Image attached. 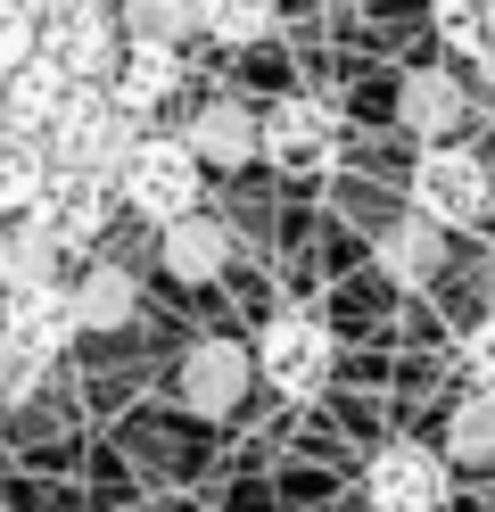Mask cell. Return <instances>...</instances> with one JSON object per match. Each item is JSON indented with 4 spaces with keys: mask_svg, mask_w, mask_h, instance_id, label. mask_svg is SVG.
Instances as JSON below:
<instances>
[{
    "mask_svg": "<svg viewBox=\"0 0 495 512\" xmlns=\"http://www.w3.org/2000/svg\"><path fill=\"white\" fill-rule=\"evenodd\" d=\"M462 380H471V397H495V314L462 331Z\"/></svg>",
    "mask_w": 495,
    "mask_h": 512,
    "instance_id": "cell-25",
    "label": "cell"
},
{
    "mask_svg": "<svg viewBox=\"0 0 495 512\" xmlns=\"http://www.w3.org/2000/svg\"><path fill=\"white\" fill-rule=\"evenodd\" d=\"M42 281H58V248L42 223H0V298H17V290H42Z\"/></svg>",
    "mask_w": 495,
    "mask_h": 512,
    "instance_id": "cell-18",
    "label": "cell"
},
{
    "mask_svg": "<svg viewBox=\"0 0 495 512\" xmlns=\"http://www.w3.org/2000/svg\"><path fill=\"white\" fill-rule=\"evenodd\" d=\"M0 455H9V446H0Z\"/></svg>",
    "mask_w": 495,
    "mask_h": 512,
    "instance_id": "cell-30",
    "label": "cell"
},
{
    "mask_svg": "<svg viewBox=\"0 0 495 512\" xmlns=\"http://www.w3.org/2000/svg\"><path fill=\"white\" fill-rule=\"evenodd\" d=\"M405 215H421L429 232H479L495 215V182H487V157L462 149V141H438L413 157L405 174Z\"/></svg>",
    "mask_w": 495,
    "mask_h": 512,
    "instance_id": "cell-1",
    "label": "cell"
},
{
    "mask_svg": "<svg viewBox=\"0 0 495 512\" xmlns=\"http://www.w3.org/2000/svg\"><path fill=\"white\" fill-rule=\"evenodd\" d=\"M0 339H17L33 364H58L66 347H75V306H66V281H42V290H17V298H0Z\"/></svg>",
    "mask_w": 495,
    "mask_h": 512,
    "instance_id": "cell-11",
    "label": "cell"
},
{
    "mask_svg": "<svg viewBox=\"0 0 495 512\" xmlns=\"http://www.w3.org/2000/svg\"><path fill=\"white\" fill-rule=\"evenodd\" d=\"M190 83V67H182V50H157V42H124L116 50V67H108V83H99V91H108V100L124 108V116H157L165 100H174V91Z\"/></svg>",
    "mask_w": 495,
    "mask_h": 512,
    "instance_id": "cell-12",
    "label": "cell"
},
{
    "mask_svg": "<svg viewBox=\"0 0 495 512\" xmlns=\"http://www.w3.org/2000/svg\"><path fill=\"white\" fill-rule=\"evenodd\" d=\"M429 25H438V50L471 67L479 42L495 34V0H429Z\"/></svg>",
    "mask_w": 495,
    "mask_h": 512,
    "instance_id": "cell-22",
    "label": "cell"
},
{
    "mask_svg": "<svg viewBox=\"0 0 495 512\" xmlns=\"http://www.w3.org/2000/svg\"><path fill=\"white\" fill-rule=\"evenodd\" d=\"M446 463H495V397H462L446 413Z\"/></svg>",
    "mask_w": 495,
    "mask_h": 512,
    "instance_id": "cell-23",
    "label": "cell"
},
{
    "mask_svg": "<svg viewBox=\"0 0 495 512\" xmlns=\"http://www.w3.org/2000/svg\"><path fill=\"white\" fill-rule=\"evenodd\" d=\"M116 207L149 215L157 232H165V223H182V215L207 207V166L190 157L182 133H141V149L116 166Z\"/></svg>",
    "mask_w": 495,
    "mask_h": 512,
    "instance_id": "cell-3",
    "label": "cell"
},
{
    "mask_svg": "<svg viewBox=\"0 0 495 512\" xmlns=\"http://www.w3.org/2000/svg\"><path fill=\"white\" fill-rule=\"evenodd\" d=\"M25 223H42L50 248L75 256V248H91V240L116 223V182H99V174H58V166H50V182H42V199H33Z\"/></svg>",
    "mask_w": 495,
    "mask_h": 512,
    "instance_id": "cell-8",
    "label": "cell"
},
{
    "mask_svg": "<svg viewBox=\"0 0 495 512\" xmlns=\"http://www.w3.org/2000/svg\"><path fill=\"white\" fill-rule=\"evenodd\" d=\"M479 157H487V182H495V149H479Z\"/></svg>",
    "mask_w": 495,
    "mask_h": 512,
    "instance_id": "cell-29",
    "label": "cell"
},
{
    "mask_svg": "<svg viewBox=\"0 0 495 512\" xmlns=\"http://www.w3.org/2000/svg\"><path fill=\"white\" fill-rule=\"evenodd\" d=\"M42 182H50V149H42V141H25V133H0V223L33 215Z\"/></svg>",
    "mask_w": 495,
    "mask_h": 512,
    "instance_id": "cell-20",
    "label": "cell"
},
{
    "mask_svg": "<svg viewBox=\"0 0 495 512\" xmlns=\"http://www.w3.org/2000/svg\"><path fill=\"white\" fill-rule=\"evenodd\" d=\"M157 265L174 273V281H190V290H207V281H223V265H231V223L223 215H182V223H165L157 232Z\"/></svg>",
    "mask_w": 495,
    "mask_h": 512,
    "instance_id": "cell-14",
    "label": "cell"
},
{
    "mask_svg": "<svg viewBox=\"0 0 495 512\" xmlns=\"http://www.w3.org/2000/svg\"><path fill=\"white\" fill-rule=\"evenodd\" d=\"M116 50H124V34H116V0H75V9L42 17V58H50L66 83H83V91L108 83Z\"/></svg>",
    "mask_w": 495,
    "mask_h": 512,
    "instance_id": "cell-6",
    "label": "cell"
},
{
    "mask_svg": "<svg viewBox=\"0 0 495 512\" xmlns=\"http://www.w3.org/2000/svg\"><path fill=\"white\" fill-rule=\"evenodd\" d=\"M33 389H42V364H33L17 339H0V405H25Z\"/></svg>",
    "mask_w": 495,
    "mask_h": 512,
    "instance_id": "cell-26",
    "label": "cell"
},
{
    "mask_svg": "<svg viewBox=\"0 0 495 512\" xmlns=\"http://www.w3.org/2000/svg\"><path fill=\"white\" fill-rule=\"evenodd\" d=\"M75 91H83V83H66V75L50 67V58L33 50L17 75H0V133H25V141H42L50 124H58L66 108H75Z\"/></svg>",
    "mask_w": 495,
    "mask_h": 512,
    "instance_id": "cell-13",
    "label": "cell"
},
{
    "mask_svg": "<svg viewBox=\"0 0 495 512\" xmlns=\"http://www.w3.org/2000/svg\"><path fill=\"white\" fill-rule=\"evenodd\" d=\"M248 380H256V364H248L240 339H190V356H182V372H174V397H182L190 413H240Z\"/></svg>",
    "mask_w": 495,
    "mask_h": 512,
    "instance_id": "cell-10",
    "label": "cell"
},
{
    "mask_svg": "<svg viewBox=\"0 0 495 512\" xmlns=\"http://www.w3.org/2000/svg\"><path fill=\"white\" fill-rule=\"evenodd\" d=\"M66 306H75V331H124L132 314H141V281L99 256V265H83L66 281Z\"/></svg>",
    "mask_w": 495,
    "mask_h": 512,
    "instance_id": "cell-16",
    "label": "cell"
},
{
    "mask_svg": "<svg viewBox=\"0 0 495 512\" xmlns=\"http://www.w3.org/2000/svg\"><path fill=\"white\" fill-rule=\"evenodd\" d=\"M33 50H42V25L25 17V0H0V75H17Z\"/></svg>",
    "mask_w": 495,
    "mask_h": 512,
    "instance_id": "cell-24",
    "label": "cell"
},
{
    "mask_svg": "<svg viewBox=\"0 0 495 512\" xmlns=\"http://www.w3.org/2000/svg\"><path fill=\"white\" fill-rule=\"evenodd\" d=\"M372 256H380V273H388V281H405V290H429V281H438V265H446V232H429L421 215H396L388 232L372 240Z\"/></svg>",
    "mask_w": 495,
    "mask_h": 512,
    "instance_id": "cell-17",
    "label": "cell"
},
{
    "mask_svg": "<svg viewBox=\"0 0 495 512\" xmlns=\"http://www.w3.org/2000/svg\"><path fill=\"white\" fill-rule=\"evenodd\" d=\"M396 124H405L421 149L454 141L462 124H471V83H462L454 67H405L396 75Z\"/></svg>",
    "mask_w": 495,
    "mask_h": 512,
    "instance_id": "cell-9",
    "label": "cell"
},
{
    "mask_svg": "<svg viewBox=\"0 0 495 512\" xmlns=\"http://www.w3.org/2000/svg\"><path fill=\"white\" fill-rule=\"evenodd\" d=\"M116 34L182 50V42H198V0H116Z\"/></svg>",
    "mask_w": 495,
    "mask_h": 512,
    "instance_id": "cell-19",
    "label": "cell"
},
{
    "mask_svg": "<svg viewBox=\"0 0 495 512\" xmlns=\"http://www.w3.org/2000/svg\"><path fill=\"white\" fill-rule=\"evenodd\" d=\"M58 9H75V0H25V17L42 25V17H58Z\"/></svg>",
    "mask_w": 495,
    "mask_h": 512,
    "instance_id": "cell-28",
    "label": "cell"
},
{
    "mask_svg": "<svg viewBox=\"0 0 495 512\" xmlns=\"http://www.w3.org/2000/svg\"><path fill=\"white\" fill-rule=\"evenodd\" d=\"M454 488V463L438 455V446L421 438H388L372 463H363V496H372V512H438Z\"/></svg>",
    "mask_w": 495,
    "mask_h": 512,
    "instance_id": "cell-7",
    "label": "cell"
},
{
    "mask_svg": "<svg viewBox=\"0 0 495 512\" xmlns=\"http://www.w3.org/2000/svg\"><path fill=\"white\" fill-rule=\"evenodd\" d=\"M182 141H190V157H198L207 174H240V166H256V108L207 100V108L182 124Z\"/></svg>",
    "mask_w": 495,
    "mask_h": 512,
    "instance_id": "cell-15",
    "label": "cell"
},
{
    "mask_svg": "<svg viewBox=\"0 0 495 512\" xmlns=\"http://www.w3.org/2000/svg\"><path fill=\"white\" fill-rule=\"evenodd\" d=\"M339 149H347V124L330 100H306V91H281L273 108L256 116V157L264 166H281V174H330L339 166Z\"/></svg>",
    "mask_w": 495,
    "mask_h": 512,
    "instance_id": "cell-5",
    "label": "cell"
},
{
    "mask_svg": "<svg viewBox=\"0 0 495 512\" xmlns=\"http://www.w3.org/2000/svg\"><path fill=\"white\" fill-rule=\"evenodd\" d=\"M248 364H256V380H264L273 397L306 405V397L330 389V372H339V331H330L322 314H306V306H281V314H264Z\"/></svg>",
    "mask_w": 495,
    "mask_h": 512,
    "instance_id": "cell-2",
    "label": "cell"
},
{
    "mask_svg": "<svg viewBox=\"0 0 495 512\" xmlns=\"http://www.w3.org/2000/svg\"><path fill=\"white\" fill-rule=\"evenodd\" d=\"M198 34H215L223 50H256L281 34V0H198Z\"/></svg>",
    "mask_w": 495,
    "mask_h": 512,
    "instance_id": "cell-21",
    "label": "cell"
},
{
    "mask_svg": "<svg viewBox=\"0 0 495 512\" xmlns=\"http://www.w3.org/2000/svg\"><path fill=\"white\" fill-rule=\"evenodd\" d=\"M471 75H479V83H487V91H495V34H487V42H479V58H471Z\"/></svg>",
    "mask_w": 495,
    "mask_h": 512,
    "instance_id": "cell-27",
    "label": "cell"
},
{
    "mask_svg": "<svg viewBox=\"0 0 495 512\" xmlns=\"http://www.w3.org/2000/svg\"><path fill=\"white\" fill-rule=\"evenodd\" d=\"M141 133H149V124L124 116L108 91H75V108L42 133V149H50L58 174H99V182H116V166L141 149Z\"/></svg>",
    "mask_w": 495,
    "mask_h": 512,
    "instance_id": "cell-4",
    "label": "cell"
}]
</instances>
